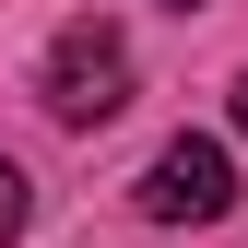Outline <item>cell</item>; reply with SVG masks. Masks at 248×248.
<instances>
[{"label": "cell", "instance_id": "6da1fadb", "mask_svg": "<svg viewBox=\"0 0 248 248\" xmlns=\"http://www.w3.org/2000/svg\"><path fill=\"white\" fill-rule=\"evenodd\" d=\"M36 95H47L59 130H107V118L130 107V36H118L107 12H71L59 47H47V71H36Z\"/></svg>", "mask_w": 248, "mask_h": 248}, {"label": "cell", "instance_id": "7a4b0ae2", "mask_svg": "<svg viewBox=\"0 0 248 248\" xmlns=\"http://www.w3.org/2000/svg\"><path fill=\"white\" fill-rule=\"evenodd\" d=\"M154 225H225L236 213V166H225V142H201V130H177L166 154L142 166V189H130Z\"/></svg>", "mask_w": 248, "mask_h": 248}, {"label": "cell", "instance_id": "3957f363", "mask_svg": "<svg viewBox=\"0 0 248 248\" xmlns=\"http://www.w3.org/2000/svg\"><path fill=\"white\" fill-rule=\"evenodd\" d=\"M24 213H36V189H24V166H12V154H0V248L24 236Z\"/></svg>", "mask_w": 248, "mask_h": 248}, {"label": "cell", "instance_id": "277c9868", "mask_svg": "<svg viewBox=\"0 0 248 248\" xmlns=\"http://www.w3.org/2000/svg\"><path fill=\"white\" fill-rule=\"evenodd\" d=\"M236 130H248V71H236Z\"/></svg>", "mask_w": 248, "mask_h": 248}, {"label": "cell", "instance_id": "5b68a950", "mask_svg": "<svg viewBox=\"0 0 248 248\" xmlns=\"http://www.w3.org/2000/svg\"><path fill=\"white\" fill-rule=\"evenodd\" d=\"M166 12H201V0H166Z\"/></svg>", "mask_w": 248, "mask_h": 248}]
</instances>
